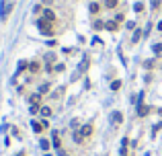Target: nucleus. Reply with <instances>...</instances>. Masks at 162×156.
I'll list each match as a JSON object with an SVG mask.
<instances>
[{
    "label": "nucleus",
    "mask_w": 162,
    "mask_h": 156,
    "mask_svg": "<svg viewBox=\"0 0 162 156\" xmlns=\"http://www.w3.org/2000/svg\"><path fill=\"white\" fill-rule=\"evenodd\" d=\"M37 27L41 29V33H45V35H51L53 31H51V25L47 23V19H41L39 23H37Z\"/></svg>",
    "instance_id": "nucleus-1"
},
{
    "label": "nucleus",
    "mask_w": 162,
    "mask_h": 156,
    "mask_svg": "<svg viewBox=\"0 0 162 156\" xmlns=\"http://www.w3.org/2000/svg\"><path fill=\"white\" fill-rule=\"evenodd\" d=\"M10 10H12V2H2V12H0V14H2V19H6Z\"/></svg>",
    "instance_id": "nucleus-2"
},
{
    "label": "nucleus",
    "mask_w": 162,
    "mask_h": 156,
    "mask_svg": "<svg viewBox=\"0 0 162 156\" xmlns=\"http://www.w3.org/2000/svg\"><path fill=\"white\" fill-rule=\"evenodd\" d=\"M51 138H53V148H62V142H60V136H58V131H51Z\"/></svg>",
    "instance_id": "nucleus-3"
},
{
    "label": "nucleus",
    "mask_w": 162,
    "mask_h": 156,
    "mask_svg": "<svg viewBox=\"0 0 162 156\" xmlns=\"http://www.w3.org/2000/svg\"><path fill=\"white\" fill-rule=\"evenodd\" d=\"M31 125H33V131H37V134H41V131H43V127H45V125H41V123H35V121H33Z\"/></svg>",
    "instance_id": "nucleus-4"
},
{
    "label": "nucleus",
    "mask_w": 162,
    "mask_h": 156,
    "mask_svg": "<svg viewBox=\"0 0 162 156\" xmlns=\"http://www.w3.org/2000/svg\"><path fill=\"white\" fill-rule=\"evenodd\" d=\"M82 140H84V136H82V131H74V142H76V144H80Z\"/></svg>",
    "instance_id": "nucleus-5"
},
{
    "label": "nucleus",
    "mask_w": 162,
    "mask_h": 156,
    "mask_svg": "<svg viewBox=\"0 0 162 156\" xmlns=\"http://www.w3.org/2000/svg\"><path fill=\"white\" fill-rule=\"evenodd\" d=\"M92 134V125H84L82 127V136H90Z\"/></svg>",
    "instance_id": "nucleus-6"
},
{
    "label": "nucleus",
    "mask_w": 162,
    "mask_h": 156,
    "mask_svg": "<svg viewBox=\"0 0 162 156\" xmlns=\"http://www.w3.org/2000/svg\"><path fill=\"white\" fill-rule=\"evenodd\" d=\"M107 31H117V23L109 21V23H107Z\"/></svg>",
    "instance_id": "nucleus-7"
},
{
    "label": "nucleus",
    "mask_w": 162,
    "mask_h": 156,
    "mask_svg": "<svg viewBox=\"0 0 162 156\" xmlns=\"http://www.w3.org/2000/svg\"><path fill=\"white\" fill-rule=\"evenodd\" d=\"M146 111H148V109H146V107H144V105H142V103H140V107H138V115H146Z\"/></svg>",
    "instance_id": "nucleus-8"
},
{
    "label": "nucleus",
    "mask_w": 162,
    "mask_h": 156,
    "mask_svg": "<svg viewBox=\"0 0 162 156\" xmlns=\"http://www.w3.org/2000/svg\"><path fill=\"white\" fill-rule=\"evenodd\" d=\"M41 115H43V117H49V115H51V109H49V107H43V109H41Z\"/></svg>",
    "instance_id": "nucleus-9"
},
{
    "label": "nucleus",
    "mask_w": 162,
    "mask_h": 156,
    "mask_svg": "<svg viewBox=\"0 0 162 156\" xmlns=\"http://www.w3.org/2000/svg\"><path fill=\"white\" fill-rule=\"evenodd\" d=\"M90 12H92V14H96V12H99V4H96V2H92V4H90Z\"/></svg>",
    "instance_id": "nucleus-10"
},
{
    "label": "nucleus",
    "mask_w": 162,
    "mask_h": 156,
    "mask_svg": "<svg viewBox=\"0 0 162 156\" xmlns=\"http://www.w3.org/2000/svg\"><path fill=\"white\" fill-rule=\"evenodd\" d=\"M43 14H45V19H47V21H53V19H55V17H53V12H51V10H45V12H43Z\"/></svg>",
    "instance_id": "nucleus-11"
},
{
    "label": "nucleus",
    "mask_w": 162,
    "mask_h": 156,
    "mask_svg": "<svg viewBox=\"0 0 162 156\" xmlns=\"http://www.w3.org/2000/svg\"><path fill=\"white\" fill-rule=\"evenodd\" d=\"M39 146L43 148V150H47V148H49V140H41V142H39Z\"/></svg>",
    "instance_id": "nucleus-12"
},
{
    "label": "nucleus",
    "mask_w": 162,
    "mask_h": 156,
    "mask_svg": "<svg viewBox=\"0 0 162 156\" xmlns=\"http://www.w3.org/2000/svg\"><path fill=\"white\" fill-rule=\"evenodd\" d=\"M152 8L158 10V8H160V0H152Z\"/></svg>",
    "instance_id": "nucleus-13"
},
{
    "label": "nucleus",
    "mask_w": 162,
    "mask_h": 156,
    "mask_svg": "<svg viewBox=\"0 0 162 156\" xmlns=\"http://www.w3.org/2000/svg\"><path fill=\"white\" fill-rule=\"evenodd\" d=\"M107 6H109V8H113V6H117V0H107Z\"/></svg>",
    "instance_id": "nucleus-14"
},
{
    "label": "nucleus",
    "mask_w": 162,
    "mask_h": 156,
    "mask_svg": "<svg viewBox=\"0 0 162 156\" xmlns=\"http://www.w3.org/2000/svg\"><path fill=\"white\" fill-rule=\"evenodd\" d=\"M154 51H156V53H160V51H162V43H156V45H154Z\"/></svg>",
    "instance_id": "nucleus-15"
},
{
    "label": "nucleus",
    "mask_w": 162,
    "mask_h": 156,
    "mask_svg": "<svg viewBox=\"0 0 162 156\" xmlns=\"http://www.w3.org/2000/svg\"><path fill=\"white\" fill-rule=\"evenodd\" d=\"M138 39H140V31H135V33H133V37H131V41H133V43H135V41H138Z\"/></svg>",
    "instance_id": "nucleus-16"
},
{
    "label": "nucleus",
    "mask_w": 162,
    "mask_h": 156,
    "mask_svg": "<svg viewBox=\"0 0 162 156\" xmlns=\"http://www.w3.org/2000/svg\"><path fill=\"white\" fill-rule=\"evenodd\" d=\"M135 10H138V12H140V10H144V4H142V2H138V4H135Z\"/></svg>",
    "instance_id": "nucleus-17"
},
{
    "label": "nucleus",
    "mask_w": 162,
    "mask_h": 156,
    "mask_svg": "<svg viewBox=\"0 0 162 156\" xmlns=\"http://www.w3.org/2000/svg\"><path fill=\"white\" fill-rule=\"evenodd\" d=\"M119 86H121V82H113V84H111V88H113V90H117Z\"/></svg>",
    "instance_id": "nucleus-18"
},
{
    "label": "nucleus",
    "mask_w": 162,
    "mask_h": 156,
    "mask_svg": "<svg viewBox=\"0 0 162 156\" xmlns=\"http://www.w3.org/2000/svg\"><path fill=\"white\" fill-rule=\"evenodd\" d=\"M113 121H117V123H121V115L117 113V115H113Z\"/></svg>",
    "instance_id": "nucleus-19"
},
{
    "label": "nucleus",
    "mask_w": 162,
    "mask_h": 156,
    "mask_svg": "<svg viewBox=\"0 0 162 156\" xmlns=\"http://www.w3.org/2000/svg\"><path fill=\"white\" fill-rule=\"evenodd\" d=\"M41 2H43V4H51V0H41Z\"/></svg>",
    "instance_id": "nucleus-20"
},
{
    "label": "nucleus",
    "mask_w": 162,
    "mask_h": 156,
    "mask_svg": "<svg viewBox=\"0 0 162 156\" xmlns=\"http://www.w3.org/2000/svg\"><path fill=\"white\" fill-rule=\"evenodd\" d=\"M158 31H162V21H160V23H158Z\"/></svg>",
    "instance_id": "nucleus-21"
},
{
    "label": "nucleus",
    "mask_w": 162,
    "mask_h": 156,
    "mask_svg": "<svg viewBox=\"0 0 162 156\" xmlns=\"http://www.w3.org/2000/svg\"><path fill=\"white\" fill-rule=\"evenodd\" d=\"M60 156H68V154H64V152H60Z\"/></svg>",
    "instance_id": "nucleus-22"
},
{
    "label": "nucleus",
    "mask_w": 162,
    "mask_h": 156,
    "mask_svg": "<svg viewBox=\"0 0 162 156\" xmlns=\"http://www.w3.org/2000/svg\"><path fill=\"white\" fill-rule=\"evenodd\" d=\"M160 115H162V111H160Z\"/></svg>",
    "instance_id": "nucleus-23"
}]
</instances>
